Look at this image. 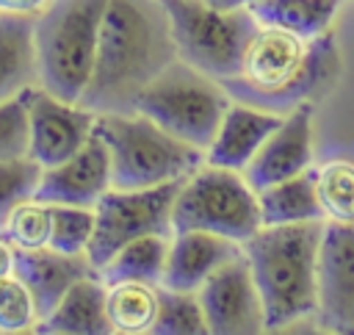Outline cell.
<instances>
[{"instance_id":"1","label":"cell","mask_w":354,"mask_h":335,"mask_svg":"<svg viewBox=\"0 0 354 335\" xmlns=\"http://www.w3.org/2000/svg\"><path fill=\"white\" fill-rule=\"evenodd\" d=\"M177 58L163 0H108L94 72L80 102L94 114L136 111L147 86Z\"/></svg>"},{"instance_id":"2","label":"cell","mask_w":354,"mask_h":335,"mask_svg":"<svg viewBox=\"0 0 354 335\" xmlns=\"http://www.w3.org/2000/svg\"><path fill=\"white\" fill-rule=\"evenodd\" d=\"M337 75V50L332 30L321 39H301L285 28L260 25L243 53L235 78L221 80L232 100L290 114L324 97Z\"/></svg>"},{"instance_id":"3","label":"cell","mask_w":354,"mask_h":335,"mask_svg":"<svg viewBox=\"0 0 354 335\" xmlns=\"http://www.w3.org/2000/svg\"><path fill=\"white\" fill-rule=\"evenodd\" d=\"M326 219L299 224H263L243 241V255L266 305V332L315 324L318 263Z\"/></svg>"},{"instance_id":"4","label":"cell","mask_w":354,"mask_h":335,"mask_svg":"<svg viewBox=\"0 0 354 335\" xmlns=\"http://www.w3.org/2000/svg\"><path fill=\"white\" fill-rule=\"evenodd\" d=\"M94 133L108 147L113 188L177 183L207 161L205 150L177 138L141 111L97 114Z\"/></svg>"},{"instance_id":"5","label":"cell","mask_w":354,"mask_h":335,"mask_svg":"<svg viewBox=\"0 0 354 335\" xmlns=\"http://www.w3.org/2000/svg\"><path fill=\"white\" fill-rule=\"evenodd\" d=\"M108 0H50L33 17L39 55V86L50 94L80 102L97 58L100 28Z\"/></svg>"},{"instance_id":"6","label":"cell","mask_w":354,"mask_h":335,"mask_svg":"<svg viewBox=\"0 0 354 335\" xmlns=\"http://www.w3.org/2000/svg\"><path fill=\"white\" fill-rule=\"evenodd\" d=\"M230 102L232 94L218 78L177 58L147 86L136 111L207 152Z\"/></svg>"},{"instance_id":"7","label":"cell","mask_w":354,"mask_h":335,"mask_svg":"<svg viewBox=\"0 0 354 335\" xmlns=\"http://www.w3.org/2000/svg\"><path fill=\"white\" fill-rule=\"evenodd\" d=\"M174 230H207L243 244L263 227L260 199L243 172L202 163L174 197Z\"/></svg>"},{"instance_id":"8","label":"cell","mask_w":354,"mask_h":335,"mask_svg":"<svg viewBox=\"0 0 354 335\" xmlns=\"http://www.w3.org/2000/svg\"><path fill=\"white\" fill-rule=\"evenodd\" d=\"M177 53L191 66L230 80L243 66V53L260 28L252 8H216L207 0H163Z\"/></svg>"},{"instance_id":"9","label":"cell","mask_w":354,"mask_h":335,"mask_svg":"<svg viewBox=\"0 0 354 335\" xmlns=\"http://www.w3.org/2000/svg\"><path fill=\"white\" fill-rule=\"evenodd\" d=\"M180 183H160L149 188H108L94 205V235L88 257L100 269L124 244L144 235H171L174 197Z\"/></svg>"},{"instance_id":"10","label":"cell","mask_w":354,"mask_h":335,"mask_svg":"<svg viewBox=\"0 0 354 335\" xmlns=\"http://www.w3.org/2000/svg\"><path fill=\"white\" fill-rule=\"evenodd\" d=\"M210 335H260L266 332V305L246 255L218 266L196 291Z\"/></svg>"},{"instance_id":"11","label":"cell","mask_w":354,"mask_h":335,"mask_svg":"<svg viewBox=\"0 0 354 335\" xmlns=\"http://www.w3.org/2000/svg\"><path fill=\"white\" fill-rule=\"evenodd\" d=\"M30 119V158L36 163L55 166L72 158L97 127V114L83 102H69L50 94L41 86L28 89Z\"/></svg>"},{"instance_id":"12","label":"cell","mask_w":354,"mask_h":335,"mask_svg":"<svg viewBox=\"0 0 354 335\" xmlns=\"http://www.w3.org/2000/svg\"><path fill=\"white\" fill-rule=\"evenodd\" d=\"M315 329L354 335V221H326L318 263Z\"/></svg>"},{"instance_id":"13","label":"cell","mask_w":354,"mask_h":335,"mask_svg":"<svg viewBox=\"0 0 354 335\" xmlns=\"http://www.w3.org/2000/svg\"><path fill=\"white\" fill-rule=\"evenodd\" d=\"M315 105H299L285 114L282 125L266 138L257 155L243 169L254 191L268 188L279 180L296 177L315 166Z\"/></svg>"},{"instance_id":"14","label":"cell","mask_w":354,"mask_h":335,"mask_svg":"<svg viewBox=\"0 0 354 335\" xmlns=\"http://www.w3.org/2000/svg\"><path fill=\"white\" fill-rule=\"evenodd\" d=\"M113 188L111 155L105 141L94 133L72 158L47 166L41 172L36 199L50 205H83L94 208L100 197Z\"/></svg>"},{"instance_id":"15","label":"cell","mask_w":354,"mask_h":335,"mask_svg":"<svg viewBox=\"0 0 354 335\" xmlns=\"http://www.w3.org/2000/svg\"><path fill=\"white\" fill-rule=\"evenodd\" d=\"M243 252V244L207 233V230H174L169 241L166 255V271H163V288L177 291H199L205 280Z\"/></svg>"},{"instance_id":"16","label":"cell","mask_w":354,"mask_h":335,"mask_svg":"<svg viewBox=\"0 0 354 335\" xmlns=\"http://www.w3.org/2000/svg\"><path fill=\"white\" fill-rule=\"evenodd\" d=\"M94 271H97V266L91 263L88 252H61V249H53V246L17 249L14 274L33 293L41 318L61 302V296L80 277H88Z\"/></svg>"},{"instance_id":"17","label":"cell","mask_w":354,"mask_h":335,"mask_svg":"<svg viewBox=\"0 0 354 335\" xmlns=\"http://www.w3.org/2000/svg\"><path fill=\"white\" fill-rule=\"evenodd\" d=\"M282 119L285 114H274V111L232 100L205 152L207 163L243 172L249 161L257 155V150L266 144V138L282 125Z\"/></svg>"},{"instance_id":"18","label":"cell","mask_w":354,"mask_h":335,"mask_svg":"<svg viewBox=\"0 0 354 335\" xmlns=\"http://www.w3.org/2000/svg\"><path fill=\"white\" fill-rule=\"evenodd\" d=\"M105 299L108 285L97 271L80 277L39 321L36 335H113Z\"/></svg>"},{"instance_id":"19","label":"cell","mask_w":354,"mask_h":335,"mask_svg":"<svg viewBox=\"0 0 354 335\" xmlns=\"http://www.w3.org/2000/svg\"><path fill=\"white\" fill-rule=\"evenodd\" d=\"M39 86L33 17L0 14V102Z\"/></svg>"},{"instance_id":"20","label":"cell","mask_w":354,"mask_h":335,"mask_svg":"<svg viewBox=\"0 0 354 335\" xmlns=\"http://www.w3.org/2000/svg\"><path fill=\"white\" fill-rule=\"evenodd\" d=\"M257 199H260L263 224H299V221L326 219L315 188V166L296 177L260 188Z\"/></svg>"},{"instance_id":"21","label":"cell","mask_w":354,"mask_h":335,"mask_svg":"<svg viewBox=\"0 0 354 335\" xmlns=\"http://www.w3.org/2000/svg\"><path fill=\"white\" fill-rule=\"evenodd\" d=\"M340 6L343 0H254L249 8L260 25L285 28L313 42L332 30Z\"/></svg>"},{"instance_id":"22","label":"cell","mask_w":354,"mask_h":335,"mask_svg":"<svg viewBox=\"0 0 354 335\" xmlns=\"http://www.w3.org/2000/svg\"><path fill=\"white\" fill-rule=\"evenodd\" d=\"M105 302L113 335H149L158 316L160 285L141 280L111 282Z\"/></svg>"},{"instance_id":"23","label":"cell","mask_w":354,"mask_h":335,"mask_svg":"<svg viewBox=\"0 0 354 335\" xmlns=\"http://www.w3.org/2000/svg\"><path fill=\"white\" fill-rule=\"evenodd\" d=\"M169 241H171V235L136 238V241L124 244L119 252H113L111 260L97 269V274L105 280V285L122 282V280H141V282L160 285L163 282V271H166Z\"/></svg>"},{"instance_id":"24","label":"cell","mask_w":354,"mask_h":335,"mask_svg":"<svg viewBox=\"0 0 354 335\" xmlns=\"http://www.w3.org/2000/svg\"><path fill=\"white\" fill-rule=\"evenodd\" d=\"M315 188L326 221H354V161L329 158L324 163H315Z\"/></svg>"},{"instance_id":"25","label":"cell","mask_w":354,"mask_h":335,"mask_svg":"<svg viewBox=\"0 0 354 335\" xmlns=\"http://www.w3.org/2000/svg\"><path fill=\"white\" fill-rule=\"evenodd\" d=\"M149 335H210L199 293L160 285L158 316Z\"/></svg>"},{"instance_id":"26","label":"cell","mask_w":354,"mask_h":335,"mask_svg":"<svg viewBox=\"0 0 354 335\" xmlns=\"http://www.w3.org/2000/svg\"><path fill=\"white\" fill-rule=\"evenodd\" d=\"M41 321L39 305L28 285L11 274L0 280V335H28L36 332Z\"/></svg>"},{"instance_id":"27","label":"cell","mask_w":354,"mask_h":335,"mask_svg":"<svg viewBox=\"0 0 354 335\" xmlns=\"http://www.w3.org/2000/svg\"><path fill=\"white\" fill-rule=\"evenodd\" d=\"M50 230H53L50 205L33 197L11 210L0 233L17 249H39V246H50Z\"/></svg>"},{"instance_id":"28","label":"cell","mask_w":354,"mask_h":335,"mask_svg":"<svg viewBox=\"0 0 354 335\" xmlns=\"http://www.w3.org/2000/svg\"><path fill=\"white\" fill-rule=\"evenodd\" d=\"M41 172H44V166L36 163L30 155L14 158V161H0V230L17 205L36 197Z\"/></svg>"},{"instance_id":"29","label":"cell","mask_w":354,"mask_h":335,"mask_svg":"<svg viewBox=\"0 0 354 335\" xmlns=\"http://www.w3.org/2000/svg\"><path fill=\"white\" fill-rule=\"evenodd\" d=\"M50 205V202H47ZM53 230L50 246L61 252H88L94 235V208L83 205H50Z\"/></svg>"},{"instance_id":"30","label":"cell","mask_w":354,"mask_h":335,"mask_svg":"<svg viewBox=\"0 0 354 335\" xmlns=\"http://www.w3.org/2000/svg\"><path fill=\"white\" fill-rule=\"evenodd\" d=\"M30 155V119L28 91L0 102V161Z\"/></svg>"},{"instance_id":"31","label":"cell","mask_w":354,"mask_h":335,"mask_svg":"<svg viewBox=\"0 0 354 335\" xmlns=\"http://www.w3.org/2000/svg\"><path fill=\"white\" fill-rule=\"evenodd\" d=\"M50 0H0V14H17V17H36L47 8Z\"/></svg>"},{"instance_id":"32","label":"cell","mask_w":354,"mask_h":335,"mask_svg":"<svg viewBox=\"0 0 354 335\" xmlns=\"http://www.w3.org/2000/svg\"><path fill=\"white\" fill-rule=\"evenodd\" d=\"M14 269H17V246L0 233V280L11 277Z\"/></svg>"},{"instance_id":"33","label":"cell","mask_w":354,"mask_h":335,"mask_svg":"<svg viewBox=\"0 0 354 335\" xmlns=\"http://www.w3.org/2000/svg\"><path fill=\"white\" fill-rule=\"evenodd\" d=\"M216 8H249L254 0H207Z\"/></svg>"}]
</instances>
